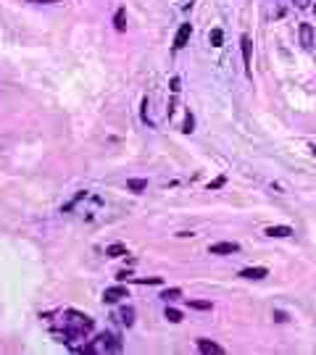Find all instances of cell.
I'll return each mask as SVG.
<instances>
[{
    "label": "cell",
    "instance_id": "8fae6325",
    "mask_svg": "<svg viewBox=\"0 0 316 355\" xmlns=\"http://www.w3.org/2000/svg\"><path fill=\"white\" fill-rule=\"evenodd\" d=\"M266 234H269V237H290L292 229L284 226V224H280V226H266Z\"/></svg>",
    "mask_w": 316,
    "mask_h": 355
},
{
    "label": "cell",
    "instance_id": "6da1fadb",
    "mask_svg": "<svg viewBox=\"0 0 316 355\" xmlns=\"http://www.w3.org/2000/svg\"><path fill=\"white\" fill-rule=\"evenodd\" d=\"M121 350V342L116 337L111 334V331H103V334H98L92 342L87 345V353H98V355H105V353H119Z\"/></svg>",
    "mask_w": 316,
    "mask_h": 355
},
{
    "label": "cell",
    "instance_id": "ffe728a7",
    "mask_svg": "<svg viewBox=\"0 0 316 355\" xmlns=\"http://www.w3.org/2000/svg\"><path fill=\"white\" fill-rule=\"evenodd\" d=\"M221 184H224V176H219V179H216V182H211V190H219V187H221Z\"/></svg>",
    "mask_w": 316,
    "mask_h": 355
},
{
    "label": "cell",
    "instance_id": "44dd1931",
    "mask_svg": "<svg viewBox=\"0 0 316 355\" xmlns=\"http://www.w3.org/2000/svg\"><path fill=\"white\" fill-rule=\"evenodd\" d=\"M172 92H179V79H176V76L172 79Z\"/></svg>",
    "mask_w": 316,
    "mask_h": 355
},
{
    "label": "cell",
    "instance_id": "d6986e66",
    "mask_svg": "<svg viewBox=\"0 0 316 355\" xmlns=\"http://www.w3.org/2000/svg\"><path fill=\"white\" fill-rule=\"evenodd\" d=\"M292 3H295V8H308V5H311V0H292Z\"/></svg>",
    "mask_w": 316,
    "mask_h": 355
},
{
    "label": "cell",
    "instance_id": "5bb4252c",
    "mask_svg": "<svg viewBox=\"0 0 316 355\" xmlns=\"http://www.w3.org/2000/svg\"><path fill=\"white\" fill-rule=\"evenodd\" d=\"M127 187L132 190V192H142V190H148V182H145V179H129Z\"/></svg>",
    "mask_w": 316,
    "mask_h": 355
},
{
    "label": "cell",
    "instance_id": "3957f363",
    "mask_svg": "<svg viewBox=\"0 0 316 355\" xmlns=\"http://www.w3.org/2000/svg\"><path fill=\"white\" fill-rule=\"evenodd\" d=\"M198 350L203 353V355H224V347L216 345V342H211V339H206V337L198 339Z\"/></svg>",
    "mask_w": 316,
    "mask_h": 355
},
{
    "label": "cell",
    "instance_id": "5b68a950",
    "mask_svg": "<svg viewBox=\"0 0 316 355\" xmlns=\"http://www.w3.org/2000/svg\"><path fill=\"white\" fill-rule=\"evenodd\" d=\"M298 34H300V45H303L306 50H311L314 48V27L311 24H300Z\"/></svg>",
    "mask_w": 316,
    "mask_h": 355
},
{
    "label": "cell",
    "instance_id": "4fadbf2b",
    "mask_svg": "<svg viewBox=\"0 0 316 355\" xmlns=\"http://www.w3.org/2000/svg\"><path fill=\"white\" fill-rule=\"evenodd\" d=\"M161 297L166 300V303H172V300H179L182 297V290L179 287H172V290H164L161 292Z\"/></svg>",
    "mask_w": 316,
    "mask_h": 355
},
{
    "label": "cell",
    "instance_id": "ac0fdd59",
    "mask_svg": "<svg viewBox=\"0 0 316 355\" xmlns=\"http://www.w3.org/2000/svg\"><path fill=\"white\" fill-rule=\"evenodd\" d=\"M192 127H195V119H192V113H187V119H184V129H182V132H192Z\"/></svg>",
    "mask_w": 316,
    "mask_h": 355
},
{
    "label": "cell",
    "instance_id": "7a4b0ae2",
    "mask_svg": "<svg viewBox=\"0 0 316 355\" xmlns=\"http://www.w3.org/2000/svg\"><path fill=\"white\" fill-rule=\"evenodd\" d=\"M240 250L237 242H216V245H208V253L211 256H232V253Z\"/></svg>",
    "mask_w": 316,
    "mask_h": 355
},
{
    "label": "cell",
    "instance_id": "7c38bea8",
    "mask_svg": "<svg viewBox=\"0 0 316 355\" xmlns=\"http://www.w3.org/2000/svg\"><path fill=\"white\" fill-rule=\"evenodd\" d=\"M113 24H116L119 32H124V29H127V11H124V8L116 11V16H113Z\"/></svg>",
    "mask_w": 316,
    "mask_h": 355
},
{
    "label": "cell",
    "instance_id": "9a60e30c",
    "mask_svg": "<svg viewBox=\"0 0 316 355\" xmlns=\"http://www.w3.org/2000/svg\"><path fill=\"white\" fill-rule=\"evenodd\" d=\"M166 321H172V323H179V321H182V313L176 311V308H166Z\"/></svg>",
    "mask_w": 316,
    "mask_h": 355
},
{
    "label": "cell",
    "instance_id": "9c48e42d",
    "mask_svg": "<svg viewBox=\"0 0 316 355\" xmlns=\"http://www.w3.org/2000/svg\"><path fill=\"white\" fill-rule=\"evenodd\" d=\"M119 321L124 323V326H132V323H135V308L132 305L121 308V311H119Z\"/></svg>",
    "mask_w": 316,
    "mask_h": 355
},
{
    "label": "cell",
    "instance_id": "30bf717a",
    "mask_svg": "<svg viewBox=\"0 0 316 355\" xmlns=\"http://www.w3.org/2000/svg\"><path fill=\"white\" fill-rule=\"evenodd\" d=\"M105 256L108 258H121V256H127V245H121V242H113L105 248Z\"/></svg>",
    "mask_w": 316,
    "mask_h": 355
},
{
    "label": "cell",
    "instance_id": "277c9868",
    "mask_svg": "<svg viewBox=\"0 0 316 355\" xmlns=\"http://www.w3.org/2000/svg\"><path fill=\"white\" fill-rule=\"evenodd\" d=\"M124 297H129V292H127V287H108L103 292V300L105 303H119V300H124Z\"/></svg>",
    "mask_w": 316,
    "mask_h": 355
},
{
    "label": "cell",
    "instance_id": "ba28073f",
    "mask_svg": "<svg viewBox=\"0 0 316 355\" xmlns=\"http://www.w3.org/2000/svg\"><path fill=\"white\" fill-rule=\"evenodd\" d=\"M240 45H243V58H245V66H248V71H250V53H253V42H250V37L248 34H243L240 37Z\"/></svg>",
    "mask_w": 316,
    "mask_h": 355
},
{
    "label": "cell",
    "instance_id": "2e32d148",
    "mask_svg": "<svg viewBox=\"0 0 316 355\" xmlns=\"http://www.w3.org/2000/svg\"><path fill=\"white\" fill-rule=\"evenodd\" d=\"M190 308H195V311H211V303L208 300H190Z\"/></svg>",
    "mask_w": 316,
    "mask_h": 355
},
{
    "label": "cell",
    "instance_id": "52a82bcc",
    "mask_svg": "<svg viewBox=\"0 0 316 355\" xmlns=\"http://www.w3.org/2000/svg\"><path fill=\"white\" fill-rule=\"evenodd\" d=\"M266 274H269V271H266L264 266H253V268H243V271H240L243 279H264Z\"/></svg>",
    "mask_w": 316,
    "mask_h": 355
},
{
    "label": "cell",
    "instance_id": "e0dca14e",
    "mask_svg": "<svg viewBox=\"0 0 316 355\" xmlns=\"http://www.w3.org/2000/svg\"><path fill=\"white\" fill-rule=\"evenodd\" d=\"M221 42H224V32H221V29H213V32H211V45H213V48H219Z\"/></svg>",
    "mask_w": 316,
    "mask_h": 355
},
{
    "label": "cell",
    "instance_id": "7402d4cb",
    "mask_svg": "<svg viewBox=\"0 0 316 355\" xmlns=\"http://www.w3.org/2000/svg\"><path fill=\"white\" fill-rule=\"evenodd\" d=\"M29 3H64V0H29Z\"/></svg>",
    "mask_w": 316,
    "mask_h": 355
},
{
    "label": "cell",
    "instance_id": "8992f818",
    "mask_svg": "<svg viewBox=\"0 0 316 355\" xmlns=\"http://www.w3.org/2000/svg\"><path fill=\"white\" fill-rule=\"evenodd\" d=\"M190 34H192V27L190 24H182L179 32H176V37H174V50H182L184 45L190 42Z\"/></svg>",
    "mask_w": 316,
    "mask_h": 355
}]
</instances>
